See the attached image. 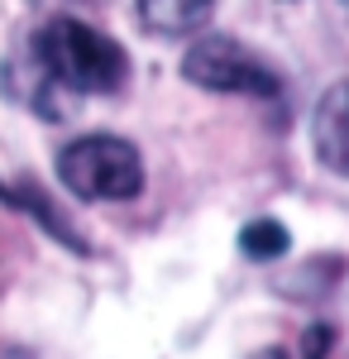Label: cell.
Here are the masks:
<instances>
[{"mask_svg": "<svg viewBox=\"0 0 349 359\" xmlns=\"http://www.w3.org/2000/svg\"><path fill=\"white\" fill-rule=\"evenodd\" d=\"M311 144L330 172L349 177V82H335L311 115Z\"/></svg>", "mask_w": 349, "mask_h": 359, "instance_id": "4", "label": "cell"}, {"mask_svg": "<svg viewBox=\"0 0 349 359\" xmlns=\"http://www.w3.org/2000/svg\"><path fill=\"white\" fill-rule=\"evenodd\" d=\"M292 245V235H287V225L273 221V216H259V221H249L240 230V249L254 259V264H273V259H282Z\"/></svg>", "mask_w": 349, "mask_h": 359, "instance_id": "7", "label": "cell"}, {"mask_svg": "<svg viewBox=\"0 0 349 359\" xmlns=\"http://www.w3.org/2000/svg\"><path fill=\"white\" fill-rule=\"evenodd\" d=\"M0 359H34V355H25V350H5Z\"/></svg>", "mask_w": 349, "mask_h": 359, "instance_id": "9", "label": "cell"}, {"mask_svg": "<svg viewBox=\"0 0 349 359\" xmlns=\"http://www.w3.org/2000/svg\"><path fill=\"white\" fill-rule=\"evenodd\" d=\"M57 177L81 201H130L144 192V158L120 135H86L57 154Z\"/></svg>", "mask_w": 349, "mask_h": 359, "instance_id": "2", "label": "cell"}, {"mask_svg": "<svg viewBox=\"0 0 349 359\" xmlns=\"http://www.w3.org/2000/svg\"><path fill=\"white\" fill-rule=\"evenodd\" d=\"M215 0H139V25L158 39H182L206 29Z\"/></svg>", "mask_w": 349, "mask_h": 359, "instance_id": "5", "label": "cell"}, {"mask_svg": "<svg viewBox=\"0 0 349 359\" xmlns=\"http://www.w3.org/2000/svg\"><path fill=\"white\" fill-rule=\"evenodd\" d=\"M0 201H10V206L29 211V216H34V221L43 225V230L53 235L57 245H67L72 254H91V245H86V240L77 235V225L67 221V216L57 211L53 201H48V196H43L39 187H34V182H20V187H5V182H0Z\"/></svg>", "mask_w": 349, "mask_h": 359, "instance_id": "6", "label": "cell"}, {"mask_svg": "<svg viewBox=\"0 0 349 359\" xmlns=\"http://www.w3.org/2000/svg\"><path fill=\"white\" fill-rule=\"evenodd\" d=\"M335 350V326H311L301 335V359H325Z\"/></svg>", "mask_w": 349, "mask_h": 359, "instance_id": "8", "label": "cell"}, {"mask_svg": "<svg viewBox=\"0 0 349 359\" xmlns=\"http://www.w3.org/2000/svg\"><path fill=\"white\" fill-rule=\"evenodd\" d=\"M182 77L201 91H220V96H254V101H273L282 91V77L273 72L254 48H244L230 34H206L196 39L182 57Z\"/></svg>", "mask_w": 349, "mask_h": 359, "instance_id": "3", "label": "cell"}, {"mask_svg": "<svg viewBox=\"0 0 349 359\" xmlns=\"http://www.w3.org/2000/svg\"><path fill=\"white\" fill-rule=\"evenodd\" d=\"M34 57L72 96H110L130 77V53L110 34L81 25L72 15H57L34 34Z\"/></svg>", "mask_w": 349, "mask_h": 359, "instance_id": "1", "label": "cell"}]
</instances>
